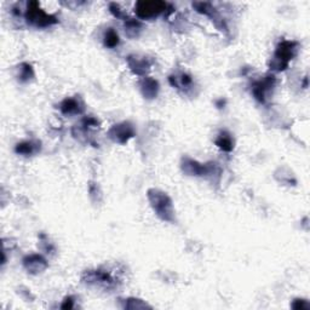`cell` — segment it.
Wrapping results in <instances>:
<instances>
[{
    "label": "cell",
    "instance_id": "e0dca14e",
    "mask_svg": "<svg viewBox=\"0 0 310 310\" xmlns=\"http://www.w3.org/2000/svg\"><path fill=\"white\" fill-rule=\"evenodd\" d=\"M18 79H20L21 81H28L31 80L32 78L34 77V72H33V68H32L31 64L28 63H22L21 64V68H20V75H18Z\"/></svg>",
    "mask_w": 310,
    "mask_h": 310
},
{
    "label": "cell",
    "instance_id": "44dd1931",
    "mask_svg": "<svg viewBox=\"0 0 310 310\" xmlns=\"http://www.w3.org/2000/svg\"><path fill=\"white\" fill-rule=\"evenodd\" d=\"M62 309H72L73 308V298L67 297L61 306Z\"/></svg>",
    "mask_w": 310,
    "mask_h": 310
},
{
    "label": "cell",
    "instance_id": "5b68a950",
    "mask_svg": "<svg viewBox=\"0 0 310 310\" xmlns=\"http://www.w3.org/2000/svg\"><path fill=\"white\" fill-rule=\"evenodd\" d=\"M182 170L190 176H200V177H207V176L219 173V168L216 164L210 162V164H200L193 159L184 157L182 161Z\"/></svg>",
    "mask_w": 310,
    "mask_h": 310
},
{
    "label": "cell",
    "instance_id": "8992f818",
    "mask_svg": "<svg viewBox=\"0 0 310 310\" xmlns=\"http://www.w3.org/2000/svg\"><path fill=\"white\" fill-rule=\"evenodd\" d=\"M83 282L88 285H96L99 287H105V288H113L115 287V277H114L109 271L107 270H89L84 274Z\"/></svg>",
    "mask_w": 310,
    "mask_h": 310
},
{
    "label": "cell",
    "instance_id": "d6986e66",
    "mask_svg": "<svg viewBox=\"0 0 310 310\" xmlns=\"http://www.w3.org/2000/svg\"><path fill=\"white\" fill-rule=\"evenodd\" d=\"M109 10H110V12L115 16V17H118V18L124 17L120 6H119L118 4H115V2H111V4L109 5Z\"/></svg>",
    "mask_w": 310,
    "mask_h": 310
},
{
    "label": "cell",
    "instance_id": "2e32d148",
    "mask_svg": "<svg viewBox=\"0 0 310 310\" xmlns=\"http://www.w3.org/2000/svg\"><path fill=\"white\" fill-rule=\"evenodd\" d=\"M141 23L138 21L133 20V18H127L125 20V28H126L127 35L129 37H136L137 32L141 31Z\"/></svg>",
    "mask_w": 310,
    "mask_h": 310
},
{
    "label": "cell",
    "instance_id": "8fae6325",
    "mask_svg": "<svg viewBox=\"0 0 310 310\" xmlns=\"http://www.w3.org/2000/svg\"><path fill=\"white\" fill-rule=\"evenodd\" d=\"M142 94L146 99L152 100L156 97L157 91H159V83L153 78H146L141 84Z\"/></svg>",
    "mask_w": 310,
    "mask_h": 310
},
{
    "label": "cell",
    "instance_id": "30bf717a",
    "mask_svg": "<svg viewBox=\"0 0 310 310\" xmlns=\"http://www.w3.org/2000/svg\"><path fill=\"white\" fill-rule=\"evenodd\" d=\"M127 62H129V66L131 68L132 72L138 75L146 74L147 70H149V68H151V62L146 58H138V57L130 56Z\"/></svg>",
    "mask_w": 310,
    "mask_h": 310
},
{
    "label": "cell",
    "instance_id": "9c48e42d",
    "mask_svg": "<svg viewBox=\"0 0 310 310\" xmlns=\"http://www.w3.org/2000/svg\"><path fill=\"white\" fill-rule=\"evenodd\" d=\"M23 265L31 274H39L48 268V262L43 256L31 255L24 258Z\"/></svg>",
    "mask_w": 310,
    "mask_h": 310
},
{
    "label": "cell",
    "instance_id": "6da1fadb",
    "mask_svg": "<svg viewBox=\"0 0 310 310\" xmlns=\"http://www.w3.org/2000/svg\"><path fill=\"white\" fill-rule=\"evenodd\" d=\"M148 200L156 216L162 221L175 222V208L171 198L159 189L148 190Z\"/></svg>",
    "mask_w": 310,
    "mask_h": 310
},
{
    "label": "cell",
    "instance_id": "3957f363",
    "mask_svg": "<svg viewBox=\"0 0 310 310\" xmlns=\"http://www.w3.org/2000/svg\"><path fill=\"white\" fill-rule=\"evenodd\" d=\"M27 22L33 24L35 27H49L58 22L57 17L49 15L40 7L38 1H31L27 5L26 12Z\"/></svg>",
    "mask_w": 310,
    "mask_h": 310
},
{
    "label": "cell",
    "instance_id": "52a82bcc",
    "mask_svg": "<svg viewBox=\"0 0 310 310\" xmlns=\"http://www.w3.org/2000/svg\"><path fill=\"white\" fill-rule=\"evenodd\" d=\"M108 135L114 142L125 144L130 138L135 136V129L130 122H121V124L114 125L109 130Z\"/></svg>",
    "mask_w": 310,
    "mask_h": 310
},
{
    "label": "cell",
    "instance_id": "7a4b0ae2",
    "mask_svg": "<svg viewBox=\"0 0 310 310\" xmlns=\"http://www.w3.org/2000/svg\"><path fill=\"white\" fill-rule=\"evenodd\" d=\"M297 46L298 43L296 42L284 40L280 43L275 50V56H274V61L270 63V67L277 72L286 69L288 62L297 55Z\"/></svg>",
    "mask_w": 310,
    "mask_h": 310
},
{
    "label": "cell",
    "instance_id": "7c38bea8",
    "mask_svg": "<svg viewBox=\"0 0 310 310\" xmlns=\"http://www.w3.org/2000/svg\"><path fill=\"white\" fill-rule=\"evenodd\" d=\"M59 109L63 114H80L83 113L84 108L75 99H66L59 105Z\"/></svg>",
    "mask_w": 310,
    "mask_h": 310
},
{
    "label": "cell",
    "instance_id": "ba28073f",
    "mask_svg": "<svg viewBox=\"0 0 310 310\" xmlns=\"http://www.w3.org/2000/svg\"><path fill=\"white\" fill-rule=\"evenodd\" d=\"M275 85V77L274 75H268V77L263 78L262 80H258L252 85V94H254L255 99L260 103L265 102V95L271 88Z\"/></svg>",
    "mask_w": 310,
    "mask_h": 310
},
{
    "label": "cell",
    "instance_id": "ffe728a7",
    "mask_svg": "<svg viewBox=\"0 0 310 310\" xmlns=\"http://www.w3.org/2000/svg\"><path fill=\"white\" fill-rule=\"evenodd\" d=\"M193 84V79L189 77L188 74H182L181 75V85H183L184 88L190 86Z\"/></svg>",
    "mask_w": 310,
    "mask_h": 310
},
{
    "label": "cell",
    "instance_id": "9a60e30c",
    "mask_svg": "<svg viewBox=\"0 0 310 310\" xmlns=\"http://www.w3.org/2000/svg\"><path fill=\"white\" fill-rule=\"evenodd\" d=\"M103 43H104V46H107V48L114 49L120 43V38H119L118 33L113 28H108L107 32L104 33V37H103Z\"/></svg>",
    "mask_w": 310,
    "mask_h": 310
},
{
    "label": "cell",
    "instance_id": "277c9868",
    "mask_svg": "<svg viewBox=\"0 0 310 310\" xmlns=\"http://www.w3.org/2000/svg\"><path fill=\"white\" fill-rule=\"evenodd\" d=\"M168 4L165 1H159V0H141L135 5V12L138 18L142 20H152V18L157 17L159 15L164 13L168 9Z\"/></svg>",
    "mask_w": 310,
    "mask_h": 310
},
{
    "label": "cell",
    "instance_id": "ac0fdd59",
    "mask_svg": "<svg viewBox=\"0 0 310 310\" xmlns=\"http://www.w3.org/2000/svg\"><path fill=\"white\" fill-rule=\"evenodd\" d=\"M292 308L293 309H297V310H304V309H309L310 308V304L308 303V301L306 299H296L295 302L292 303Z\"/></svg>",
    "mask_w": 310,
    "mask_h": 310
},
{
    "label": "cell",
    "instance_id": "5bb4252c",
    "mask_svg": "<svg viewBox=\"0 0 310 310\" xmlns=\"http://www.w3.org/2000/svg\"><path fill=\"white\" fill-rule=\"evenodd\" d=\"M216 146L223 152H232L234 149V141L232 140V136L228 132L223 131L218 135L216 140Z\"/></svg>",
    "mask_w": 310,
    "mask_h": 310
},
{
    "label": "cell",
    "instance_id": "4fadbf2b",
    "mask_svg": "<svg viewBox=\"0 0 310 310\" xmlns=\"http://www.w3.org/2000/svg\"><path fill=\"white\" fill-rule=\"evenodd\" d=\"M40 149V143L33 142V141H26V142L18 143L16 146L15 152L21 155H33Z\"/></svg>",
    "mask_w": 310,
    "mask_h": 310
}]
</instances>
